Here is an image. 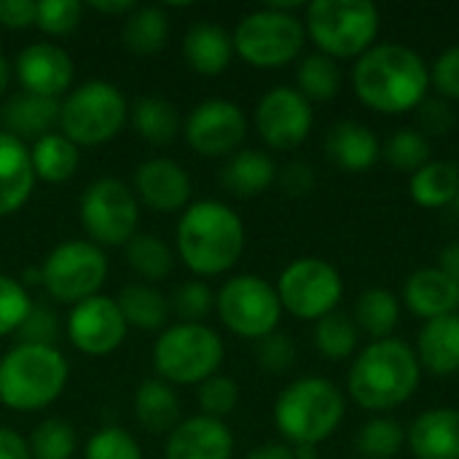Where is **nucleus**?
<instances>
[{
	"label": "nucleus",
	"instance_id": "1",
	"mask_svg": "<svg viewBox=\"0 0 459 459\" xmlns=\"http://www.w3.org/2000/svg\"><path fill=\"white\" fill-rule=\"evenodd\" d=\"M352 83L366 108L395 116L417 110V105L428 97L430 67L409 46L377 43L355 62Z\"/></svg>",
	"mask_w": 459,
	"mask_h": 459
},
{
	"label": "nucleus",
	"instance_id": "2",
	"mask_svg": "<svg viewBox=\"0 0 459 459\" xmlns=\"http://www.w3.org/2000/svg\"><path fill=\"white\" fill-rule=\"evenodd\" d=\"M245 250V223L223 202L202 199L183 210L175 229V253L196 277H218L237 266Z\"/></svg>",
	"mask_w": 459,
	"mask_h": 459
},
{
	"label": "nucleus",
	"instance_id": "3",
	"mask_svg": "<svg viewBox=\"0 0 459 459\" xmlns=\"http://www.w3.org/2000/svg\"><path fill=\"white\" fill-rule=\"evenodd\" d=\"M420 377L422 366L414 347L401 339H382L360 350L347 374V390L360 409L390 411L417 393Z\"/></svg>",
	"mask_w": 459,
	"mask_h": 459
},
{
	"label": "nucleus",
	"instance_id": "4",
	"mask_svg": "<svg viewBox=\"0 0 459 459\" xmlns=\"http://www.w3.org/2000/svg\"><path fill=\"white\" fill-rule=\"evenodd\" d=\"M70 363L56 347L13 344L0 358V403L35 414L56 403L67 387Z\"/></svg>",
	"mask_w": 459,
	"mask_h": 459
},
{
	"label": "nucleus",
	"instance_id": "5",
	"mask_svg": "<svg viewBox=\"0 0 459 459\" xmlns=\"http://www.w3.org/2000/svg\"><path fill=\"white\" fill-rule=\"evenodd\" d=\"M344 409V395L331 379L304 377L277 395L274 425L290 446H317L339 430Z\"/></svg>",
	"mask_w": 459,
	"mask_h": 459
},
{
	"label": "nucleus",
	"instance_id": "6",
	"mask_svg": "<svg viewBox=\"0 0 459 459\" xmlns=\"http://www.w3.org/2000/svg\"><path fill=\"white\" fill-rule=\"evenodd\" d=\"M223 339L204 323H172L153 344V368L161 382L191 387L218 374L223 363Z\"/></svg>",
	"mask_w": 459,
	"mask_h": 459
},
{
	"label": "nucleus",
	"instance_id": "7",
	"mask_svg": "<svg viewBox=\"0 0 459 459\" xmlns=\"http://www.w3.org/2000/svg\"><path fill=\"white\" fill-rule=\"evenodd\" d=\"M304 30L320 54L360 59L377 40L379 8L368 0H315L307 5Z\"/></svg>",
	"mask_w": 459,
	"mask_h": 459
},
{
	"label": "nucleus",
	"instance_id": "8",
	"mask_svg": "<svg viewBox=\"0 0 459 459\" xmlns=\"http://www.w3.org/2000/svg\"><path fill=\"white\" fill-rule=\"evenodd\" d=\"M129 118L124 91L102 78L83 81L59 102V129L78 148H97L113 140Z\"/></svg>",
	"mask_w": 459,
	"mask_h": 459
},
{
	"label": "nucleus",
	"instance_id": "9",
	"mask_svg": "<svg viewBox=\"0 0 459 459\" xmlns=\"http://www.w3.org/2000/svg\"><path fill=\"white\" fill-rule=\"evenodd\" d=\"M290 8L296 5L272 3L242 16L231 35L234 54L258 70H277L290 65L307 40L304 22Z\"/></svg>",
	"mask_w": 459,
	"mask_h": 459
},
{
	"label": "nucleus",
	"instance_id": "10",
	"mask_svg": "<svg viewBox=\"0 0 459 459\" xmlns=\"http://www.w3.org/2000/svg\"><path fill=\"white\" fill-rule=\"evenodd\" d=\"M108 280L105 250L89 239H70L56 245L40 264V285L56 304H81L100 296Z\"/></svg>",
	"mask_w": 459,
	"mask_h": 459
},
{
	"label": "nucleus",
	"instance_id": "11",
	"mask_svg": "<svg viewBox=\"0 0 459 459\" xmlns=\"http://www.w3.org/2000/svg\"><path fill=\"white\" fill-rule=\"evenodd\" d=\"M81 226L97 247H124L140 223V202L118 178H97L78 202Z\"/></svg>",
	"mask_w": 459,
	"mask_h": 459
},
{
	"label": "nucleus",
	"instance_id": "12",
	"mask_svg": "<svg viewBox=\"0 0 459 459\" xmlns=\"http://www.w3.org/2000/svg\"><path fill=\"white\" fill-rule=\"evenodd\" d=\"M221 323L239 339L258 342L277 331L282 304L277 288L258 274H237L226 280L215 296Z\"/></svg>",
	"mask_w": 459,
	"mask_h": 459
},
{
	"label": "nucleus",
	"instance_id": "13",
	"mask_svg": "<svg viewBox=\"0 0 459 459\" xmlns=\"http://www.w3.org/2000/svg\"><path fill=\"white\" fill-rule=\"evenodd\" d=\"M277 296L285 312L299 320H323L336 312L344 296V280L339 269L323 258H296L277 280Z\"/></svg>",
	"mask_w": 459,
	"mask_h": 459
},
{
	"label": "nucleus",
	"instance_id": "14",
	"mask_svg": "<svg viewBox=\"0 0 459 459\" xmlns=\"http://www.w3.org/2000/svg\"><path fill=\"white\" fill-rule=\"evenodd\" d=\"M247 134V118L242 108L223 97L199 102L183 121L186 143L204 159H221L239 151Z\"/></svg>",
	"mask_w": 459,
	"mask_h": 459
},
{
	"label": "nucleus",
	"instance_id": "15",
	"mask_svg": "<svg viewBox=\"0 0 459 459\" xmlns=\"http://www.w3.org/2000/svg\"><path fill=\"white\" fill-rule=\"evenodd\" d=\"M255 129L272 151L299 148L315 124L312 102L290 86L269 89L255 105Z\"/></svg>",
	"mask_w": 459,
	"mask_h": 459
},
{
	"label": "nucleus",
	"instance_id": "16",
	"mask_svg": "<svg viewBox=\"0 0 459 459\" xmlns=\"http://www.w3.org/2000/svg\"><path fill=\"white\" fill-rule=\"evenodd\" d=\"M129 333V325L110 296H91L81 304H75L67 315V339L70 344L89 355V358H105L113 355Z\"/></svg>",
	"mask_w": 459,
	"mask_h": 459
},
{
	"label": "nucleus",
	"instance_id": "17",
	"mask_svg": "<svg viewBox=\"0 0 459 459\" xmlns=\"http://www.w3.org/2000/svg\"><path fill=\"white\" fill-rule=\"evenodd\" d=\"M132 191L143 207L159 215H172V212H183L191 204L194 186L186 167H180L167 156H153L134 169Z\"/></svg>",
	"mask_w": 459,
	"mask_h": 459
},
{
	"label": "nucleus",
	"instance_id": "18",
	"mask_svg": "<svg viewBox=\"0 0 459 459\" xmlns=\"http://www.w3.org/2000/svg\"><path fill=\"white\" fill-rule=\"evenodd\" d=\"M13 75L22 86V91L40 94L59 100L73 86V59L70 54L56 43H30L16 54Z\"/></svg>",
	"mask_w": 459,
	"mask_h": 459
},
{
	"label": "nucleus",
	"instance_id": "19",
	"mask_svg": "<svg viewBox=\"0 0 459 459\" xmlns=\"http://www.w3.org/2000/svg\"><path fill=\"white\" fill-rule=\"evenodd\" d=\"M234 433L223 420L204 414L180 420V425L167 436L164 459H231Z\"/></svg>",
	"mask_w": 459,
	"mask_h": 459
},
{
	"label": "nucleus",
	"instance_id": "20",
	"mask_svg": "<svg viewBox=\"0 0 459 459\" xmlns=\"http://www.w3.org/2000/svg\"><path fill=\"white\" fill-rule=\"evenodd\" d=\"M406 444L417 459H459V409H428L406 430Z\"/></svg>",
	"mask_w": 459,
	"mask_h": 459
},
{
	"label": "nucleus",
	"instance_id": "21",
	"mask_svg": "<svg viewBox=\"0 0 459 459\" xmlns=\"http://www.w3.org/2000/svg\"><path fill=\"white\" fill-rule=\"evenodd\" d=\"M35 183L30 148L0 129V218H8L27 204Z\"/></svg>",
	"mask_w": 459,
	"mask_h": 459
},
{
	"label": "nucleus",
	"instance_id": "22",
	"mask_svg": "<svg viewBox=\"0 0 459 459\" xmlns=\"http://www.w3.org/2000/svg\"><path fill=\"white\" fill-rule=\"evenodd\" d=\"M403 301L411 309V315L422 317L425 323L457 315L459 285L452 282L438 266L417 269L414 274H409L403 285Z\"/></svg>",
	"mask_w": 459,
	"mask_h": 459
},
{
	"label": "nucleus",
	"instance_id": "23",
	"mask_svg": "<svg viewBox=\"0 0 459 459\" xmlns=\"http://www.w3.org/2000/svg\"><path fill=\"white\" fill-rule=\"evenodd\" d=\"M59 102L62 100H51V97H40V94H30V91H19L13 94L3 108H0V121H3V132L24 140H40L46 134H51L54 126H59Z\"/></svg>",
	"mask_w": 459,
	"mask_h": 459
},
{
	"label": "nucleus",
	"instance_id": "24",
	"mask_svg": "<svg viewBox=\"0 0 459 459\" xmlns=\"http://www.w3.org/2000/svg\"><path fill=\"white\" fill-rule=\"evenodd\" d=\"M325 156L344 172H366L379 161L382 145L366 124L339 121L325 134Z\"/></svg>",
	"mask_w": 459,
	"mask_h": 459
},
{
	"label": "nucleus",
	"instance_id": "25",
	"mask_svg": "<svg viewBox=\"0 0 459 459\" xmlns=\"http://www.w3.org/2000/svg\"><path fill=\"white\" fill-rule=\"evenodd\" d=\"M234 56L231 35L215 22H196L183 35V59L199 75H221Z\"/></svg>",
	"mask_w": 459,
	"mask_h": 459
},
{
	"label": "nucleus",
	"instance_id": "26",
	"mask_svg": "<svg viewBox=\"0 0 459 459\" xmlns=\"http://www.w3.org/2000/svg\"><path fill=\"white\" fill-rule=\"evenodd\" d=\"M223 191L237 199H253L264 194L277 180V164L269 153L255 148H242L226 159L218 175Z\"/></svg>",
	"mask_w": 459,
	"mask_h": 459
},
{
	"label": "nucleus",
	"instance_id": "27",
	"mask_svg": "<svg viewBox=\"0 0 459 459\" xmlns=\"http://www.w3.org/2000/svg\"><path fill=\"white\" fill-rule=\"evenodd\" d=\"M417 360L436 377L459 374V315L428 320L417 336Z\"/></svg>",
	"mask_w": 459,
	"mask_h": 459
},
{
	"label": "nucleus",
	"instance_id": "28",
	"mask_svg": "<svg viewBox=\"0 0 459 459\" xmlns=\"http://www.w3.org/2000/svg\"><path fill=\"white\" fill-rule=\"evenodd\" d=\"M134 417L143 430L153 436H169L180 425V398L172 385L145 379L134 393Z\"/></svg>",
	"mask_w": 459,
	"mask_h": 459
},
{
	"label": "nucleus",
	"instance_id": "29",
	"mask_svg": "<svg viewBox=\"0 0 459 459\" xmlns=\"http://www.w3.org/2000/svg\"><path fill=\"white\" fill-rule=\"evenodd\" d=\"M116 304L129 328L161 333L169 325V315H172L169 299L148 282L124 285L121 293L116 296Z\"/></svg>",
	"mask_w": 459,
	"mask_h": 459
},
{
	"label": "nucleus",
	"instance_id": "30",
	"mask_svg": "<svg viewBox=\"0 0 459 459\" xmlns=\"http://www.w3.org/2000/svg\"><path fill=\"white\" fill-rule=\"evenodd\" d=\"M30 161H32L35 180L51 183V186L67 183L70 178H75L81 167V148L70 143L62 132H51L32 143Z\"/></svg>",
	"mask_w": 459,
	"mask_h": 459
},
{
	"label": "nucleus",
	"instance_id": "31",
	"mask_svg": "<svg viewBox=\"0 0 459 459\" xmlns=\"http://www.w3.org/2000/svg\"><path fill=\"white\" fill-rule=\"evenodd\" d=\"M129 118H132V126L140 134V140H145L148 145H156V148L175 143L178 134L183 132L178 108L164 97L148 94V97L134 100L129 108Z\"/></svg>",
	"mask_w": 459,
	"mask_h": 459
},
{
	"label": "nucleus",
	"instance_id": "32",
	"mask_svg": "<svg viewBox=\"0 0 459 459\" xmlns=\"http://www.w3.org/2000/svg\"><path fill=\"white\" fill-rule=\"evenodd\" d=\"M124 48L137 56L159 54L169 40V16L159 5H137L121 27Z\"/></svg>",
	"mask_w": 459,
	"mask_h": 459
},
{
	"label": "nucleus",
	"instance_id": "33",
	"mask_svg": "<svg viewBox=\"0 0 459 459\" xmlns=\"http://www.w3.org/2000/svg\"><path fill=\"white\" fill-rule=\"evenodd\" d=\"M409 194L425 210L449 207L459 194V167L455 161H428L411 175Z\"/></svg>",
	"mask_w": 459,
	"mask_h": 459
},
{
	"label": "nucleus",
	"instance_id": "34",
	"mask_svg": "<svg viewBox=\"0 0 459 459\" xmlns=\"http://www.w3.org/2000/svg\"><path fill=\"white\" fill-rule=\"evenodd\" d=\"M124 261L148 285L167 280L172 274V269H175V253H172V247L161 237L143 234V231H137L124 245Z\"/></svg>",
	"mask_w": 459,
	"mask_h": 459
},
{
	"label": "nucleus",
	"instance_id": "35",
	"mask_svg": "<svg viewBox=\"0 0 459 459\" xmlns=\"http://www.w3.org/2000/svg\"><path fill=\"white\" fill-rule=\"evenodd\" d=\"M398 317H401L398 296L387 288H368L355 301V325L374 342L393 339Z\"/></svg>",
	"mask_w": 459,
	"mask_h": 459
},
{
	"label": "nucleus",
	"instance_id": "36",
	"mask_svg": "<svg viewBox=\"0 0 459 459\" xmlns=\"http://www.w3.org/2000/svg\"><path fill=\"white\" fill-rule=\"evenodd\" d=\"M296 83L309 102H328L342 91V67L320 51L309 54L296 70Z\"/></svg>",
	"mask_w": 459,
	"mask_h": 459
},
{
	"label": "nucleus",
	"instance_id": "37",
	"mask_svg": "<svg viewBox=\"0 0 459 459\" xmlns=\"http://www.w3.org/2000/svg\"><path fill=\"white\" fill-rule=\"evenodd\" d=\"M360 342V331L355 320L344 312H331L315 323V347L328 360H347L355 355Z\"/></svg>",
	"mask_w": 459,
	"mask_h": 459
},
{
	"label": "nucleus",
	"instance_id": "38",
	"mask_svg": "<svg viewBox=\"0 0 459 459\" xmlns=\"http://www.w3.org/2000/svg\"><path fill=\"white\" fill-rule=\"evenodd\" d=\"M403 441H406V430L398 420L374 417L360 428L355 446L363 459H393L401 452Z\"/></svg>",
	"mask_w": 459,
	"mask_h": 459
},
{
	"label": "nucleus",
	"instance_id": "39",
	"mask_svg": "<svg viewBox=\"0 0 459 459\" xmlns=\"http://www.w3.org/2000/svg\"><path fill=\"white\" fill-rule=\"evenodd\" d=\"M382 156L398 172H417L430 161V140L417 129H398L382 145Z\"/></svg>",
	"mask_w": 459,
	"mask_h": 459
},
{
	"label": "nucleus",
	"instance_id": "40",
	"mask_svg": "<svg viewBox=\"0 0 459 459\" xmlns=\"http://www.w3.org/2000/svg\"><path fill=\"white\" fill-rule=\"evenodd\" d=\"M30 455L32 459H70L78 449V438L70 422L65 420H43L30 436Z\"/></svg>",
	"mask_w": 459,
	"mask_h": 459
},
{
	"label": "nucleus",
	"instance_id": "41",
	"mask_svg": "<svg viewBox=\"0 0 459 459\" xmlns=\"http://www.w3.org/2000/svg\"><path fill=\"white\" fill-rule=\"evenodd\" d=\"M169 307L180 317V323H202L215 309V293L202 280H186L175 288Z\"/></svg>",
	"mask_w": 459,
	"mask_h": 459
},
{
	"label": "nucleus",
	"instance_id": "42",
	"mask_svg": "<svg viewBox=\"0 0 459 459\" xmlns=\"http://www.w3.org/2000/svg\"><path fill=\"white\" fill-rule=\"evenodd\" d=\"M83 459H143L137 438L124 428H100L89 441Z\"/></svg>",
	"mask_w": 459,
	"mask_h": 459
},
{
	"label": "nucleus",
	"instance_id": "43",
	"mask_svg": "<svg viewBox=\"0 0 459 459\" xmlns=\"http://www.w3.org/2000/svg\"><path fill=\"white\" fill-rule=\"evenodd\" d=\"M35 5V27L51 38L70 35L83 16V5L78 0H40Z\"/></svg>",
	"mask_w": 459,
	"mask_h": 459
},
{
	"label": "nucleus",
	"instance_id": "44",
	"mask_svg": "<svg viewBox=\"0 0 459 459\" xmlns=\"http://www.w3.org/2000/svg\"><path fill=\"white\" fill-rule=\"evenodd\" d=\"M32 309V299L22 280L0 274V336H13Z\"/></svg>",
	"mask_w": 459,
	"mask_h": 459
},
{
	"label": "nucleus",
	"instance_id": "45",
	"mask_svg": "<svg viewBox=\"0 0 459 459\" xmlns=\"http://www.w3.org/2000/svg\"><path fill=\"white\" fill-rule=\"evenodd\" d=\"M196 398H199V409H202L204 417L223 420L239 403V385L231 377L215 374V377H210L207 382L199 385V395Z\"/></svg>",
	"mask_w": 459,
	"mask_h": 459
},
{
	"label": "nucleus",
	"instance_id": "46",
	"mask_svg": "<svg viewBox=\"0 0 459 459\" xmlns=\"http://www.w3.org/2000/svg\"><path fill=\"white\" fill-rule=\"evenodd\" d=\"M16 344H35V347H56L59 339V317L51 307H40L32 301V309L27 312L24 323L13 333Z\"/></svg>",
	"mask_w": 459,
	"mask_h": 459
},
{
	"label": "nucleus",
	"instance_id": "47",
	"mask_svg": "<svg viewBox=\"0 0 459 459\" xmlns=\"http://www.w3.org/2000/svg\"><path fill=\"white\" fill-rule=\"evenodd\" d=\"M255 360L269 374H288L296 363V342L288 333H269L255 342Z\"/></svg>",
	"mask_w": 459,
	"mask_h": 459
},
{
	"label": "nucleus",
	"instance_id": "48",
	"mask_svg": "<svg viewBox=\"0 0 459 459\" xmlns=\"http://www.w3.org/2000/svg\"><path fill=\"white\" fill-rule=\"evenodd\" d=\"M417 124L420 132L428 134H449L455 126V110L449 105V100L444 97H425L417 105Z\"/></svg>",
	"mask_w": 459,
	"mask_h": 459
},
{
	"label": "nucleus",
	"instance_id": "49",
	"mask_svg": "<svg viewBox=\"0 0 459 459\" xmlns=\"http://www.w3.org/2000/svg\"><path fill=\"white\" fill-rule=\"evenodd\" d=\"M430 86L444 100H459V43L446 48L430 67Z\"/></svg>",
	"mask_w": 459,
	"mask_h": 459
},
{
	"label": "nucleus",
	"instance_id": "50",
	"mask_svg": "<svg viewBox=\"0 0 459 459\" xmlns=\"http://www.w3.org/2000/svg\"><path fill=\"white\" fill-rule=\"evenodd\" d=\"M277 183L288 196H304L315 188V169L307 161H290L277 169Z\"/></svg>",
	"mask_w": 459,
	"mask_h": 459
},
{
	"label": "nucleus",
	"instance_id": "51",
	"mask_svg": "<svg viewBox=\"0 0 459 459\" xmlns=\"http://www.w3.org/2000/svg\"><path fill=\"white\" fill-rule=\"evenodd\" d=\"M38 5L32 0H0V27L27 30L35 24Z\"/></svg>",
	"mask_w": 459,
	"mask_h": 459
},
{
	"label": "nucleus",
	"instance_id": "52",
	"mask_svg": "<svg viewBox=\"0 0 459 459\" xmlns=\"http://www.w3.org/2000/svg\"><path fill=\"white\" fill-rule=\"evenodd\" d=\"M0 459H32L27 438L11 428H0Z\"/></svg>",
	"mask_w": 459,
	"mask_h": 459
},
{
	"label": "nucleus",
	"instance_id": "53",
	"mask_svg": "<svg viewBox=\"0 0 459 459\" xmlns=\"http://www.w3.org/2000/svg\"><path fill=\"white\" fill-rule=\"evenodd\" d=\"M245 459H296V455H293V446L290 444L269 441V444H261V446L250 449Z\"/></svg>",
	"mask_w": 459,
	"mask_h": 459
},
{
	"label": "nucleus",
	"instance_id": "54",
	"mask_svg": "<svg viewBox=\"0 0 459 459\" xmlns=\"http://www.w3.org/2000/svg\"><path fill=\"white\" fill-rule=\"evenodd\" d=\"M438 269L459 285V242H452L446 245L441 253H438Z\"/></svg>",
	"mask_w": 459,
	"mask_h": 459
},
{
	"label": "nucleus",
	"instance_id": "55",
	"mask_svg": "<svg viewBox=\"0 0 459 459\" xmlns=\"http://www.w3.org/2000/svg\"><path fill=\"white\" fill-rule=\"evenodd\" d=\"M94 11H100V13H108V16H129L137 5H134V0H108V3H102V0H94V3H89Z\"/></svg>",
	"mask_w": 459,
	"mask_h": 459
},
{
	"label": "nucleus",
	"instance_id": "56",
	"mask_svg": "<svg viewBox=\"0 0 459 459\" xmlns=\"http://www.w3.org/2000/svg\"><path fill=\"white\" fill-rule=\"evenodd\" d=\"M8 81H11V62L0 54V94L8 89Z\"/></svg>",
	"mask_w": 459,
	"mask_h": 459
},
{
	"label": "nucleus",
	"instance_id": "57",
	"mask_svg": "<svg viewBox=\"0 0 459 459\" xmlns=\"http://www.w3.org/2000/svg\"><path fill=\"white\" fill-rule=\"evenodd\" d=\"M296 459H317V446H293Z\"/></svg>",
	"mask_w": 459,
	"mask_h": 459
},
{
	"label": "nucleus",
	"instance_id": "58",
	"mask_svg": "<svg viewBox=\"0 0 459 459\" xmlns=\"http://www.w3.org/2000/svg\"><path fill=\"white\" fill-rule=\"evenodd\" d=\"M449 207H452V210H455V212H457V215H459V194H457V199H455V202H452Z\"/></svg>",
	"mask_w": 459,
	"mask_h": 459
}]
</instances>
